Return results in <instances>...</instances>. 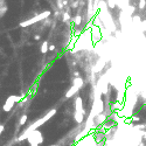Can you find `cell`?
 Listing matches in <instances>:
<instances>
[{"instance_id":"7a4b0ae2","label":"cell","mask_w":146,"mask_h":146,"mask_svg":"<svg viewBox=\"0 0 146 146\" xmlns=\"http://www.w3.org/2000/svg\"><path fill=\"white\" fill-rule=\"evenodd\" d=\"M28 140H29L30 146H39L42 143V136H41L40 132L33 131V132L30 133V136L28 137Z\"/></svg>"},{"instance_id":"6da1fadb","label":"cell","mask_w":146,"mask_h":146,"mask_svg":"<svg viewBox=\"0 0 146 146\" xmlns=\"http://www.w3.org/2000/svg\"><path fill=\"white\" fill-rule=\"evenodd\" d=\"M21 97H22V96H9V97L7 98V101L5 102L4 106H2L4 111H6V112L11 111V110H12V108L14 106V104L21 99Z\"/></svg>"},{"instance_id":"8992f818","label":"cell","mask_w":146,"mask_h":146,"mask_svg":"<svg viewBox=\"0 0 146 146\" xmlns=\"http://www.w3.org/2000/svg\"><path fill=\"white\" fill-rule=\"evenodd\" d=\"M4 131V126L2 125H0V134H1V132Z\"/></svg>"},{"instance_id":"52a82bcc","label":"cell","mask_w":146,"mask_h":146,"mask_svg":"<svg viewBox=\"0 0 146 146\" xmlns=\"http://www.w3.org/2000/svg\"><path fill=\"white\" fill-rule=\"evenodd\" d=\"M54 49H55L54 46H50V47H49V50H54Z\"/></svg>"},{"instance_id":"ba28073f","label":"cell","mask_w":146,"mask_h":146,"mask_svg":"<svg viewBox=\"0 0 146 146\" xmlns=\"http://www.w3.org/2000/svg\"><path fill=\"white\" fill-rule=\"evenodd\" d=\"M50 146H58V145H50Z\"/></svg>"},{"instance_id":"277c9868","label":"cell","mask_w":146,"mask_h":146,"mask_svg":"<svg viewBox=\"0 0 146 146\" xmlns=\"http://www.w3.org/2000/svg\"><path fill=\"white\" fill-rule=\"evenodd\" d=\"M47 50H49V43L46 41V42H43V45L41 47V53H46Z\"/></svg>"},{"instance_id":"3957f363","label":"cell","mask_w":146,"mask_h":146,"mask_svg":"<svg viewBox=\"0 0 146 146\" xmlns=\"http://www.w3.org/2000/svg\"><path fill=\"white\" fill-rule=\"evenodd\" d=\"M6 12H7V4H6V0H0V19L5 15Z\"/></svg>"},{"instance_id":"5b68a950","label":"cell","mask_w":146,"mask_h":146,"mask_svg":"<svg viewBox=\"0 0 146 146\" xmlns=\"http://www.w3.org/2000/svg\"><path fill=\"white\" fill-rule=\"evenodd\" d=\"M26 120H27V116H26V115H24V116H22V118L20 119V122H19V123H20V125H24Z\"/></svg>"}]
</instances>
